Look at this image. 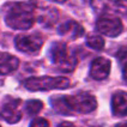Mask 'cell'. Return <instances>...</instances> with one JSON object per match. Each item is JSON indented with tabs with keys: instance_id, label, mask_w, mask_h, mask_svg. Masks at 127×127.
<instances>
[{
	"instance_id": "cell-18",
	"label": "cell",
	"mask_w": 127,
	"mask_h": 127,
	"mask_svg": "<svg viewBox=\"0 0 127 127\" xmlns=\"http://www.w3.org/2000/svg\"><path fill=\"white\" fill-rule=\"evenodd\" d=\"M122 77H124V80L127 83V63L122 65Z\"/></svg>"
},
{
	"instance_id": "cell-19",
	"label": "cell",
	"mask_w": 127,
	"mask_h": 127,
	"mask_svg": "<svg viewBox=\"0 0 127 127\" xmlns=\"http://www.w3.org/2000/svg\"><path fill=\"white\" fill-rule=\"evenodd\" d=\"M59 127H74L73 124H71V122H63V124H60Z\"/></svg>"
},
{
	"instance_id": "cell-22",
	"label": "cell",
	"mask_w": 127,
	"mask_h": 127,
	"mask_svg": "<svg viewBox=\"0 0 127 127\" xmlns=\"http://www.w3.org/2000/svg\"><path fill=\"white\" fill-rule=\"evenodd\" d=\"M91 127H99V126H91Z\"/></svg>"
},
{
	"instance_id": "cell-20",
	"label": "cell",
	"mask_w": 127,
	"mask_h": 127,
	"mask_svg": "<svg viewBox=\"0 0 127 127\" xmlns=\"http://www.w3.org/2000/svg\"><path fill=\"white\" fill-rule=\"evenodd\" d=\"M116 127H127V121L121 122V124H119V125H116Z\"/></svg>"
},
{
	"instance_id": "cell-12",
	"label": "cell",
	"mask_w": 127,
	"mask_h": 127,
	"mask_svg": "<svg viewBox=\"0 0 127 127\" xmlns=\"http://www.w3.org/2000/svg\"><path fill=\"white\" fill-rule=\"evenodd\" d=\"M91 6L96 12L106 14L115 11V0H91Z\"/></svg>"
},
{
	"instance_id": "cell-21",
	"label": "cell",
	"mask_w": 127,
	"mask_h": 127,
	"mask_svg": "<svg viewBox=\"0 0 127 127\" xmlns=\"http://www.w3.org/2000/svg\"><path fill=\"white\" fill-rule=\"evenodd\" d=\"M50 1H54V2H58V4H63L66 0H50Z\"/></svg>"
},
{
	"instance_id": "cell-16",
	"label": "cell",
	"mask_w": 127,
	"mask_h": 127,
	"mask_svg": "<svg viewBox=\"0 0 127 127\" xmlns=\"http://www.w3.org/2000/svg\"><path fill=\"white\" fill-rule=\"evenodd\" d=\"M30 127H49V124L46 119H42V118H36L31 121L30 124Z\"/></svg>"
},
{
	"instance_id": "cell-4",
	"label": "cell",
	"mask_w": 127,
	"mask_h": 127,
	"mask_svg": "<svg viewBox=\"0 0 127 127\" xmlns=\"http://www.w3.org/2000/svg\"><path fill=\"white\" fill-rule=\"evenodd\" d=\"M65 101L70 114H89L97 108L96 98L86 92H79L72 96H65Z\"/></svg>"
},
{
	"instance_id": "cell-11",
	"label": "cell",
	"mask_w": 127,
	"mask_h": 127,
	"mask_svg": "<svg viewBox=\"0 0 127 127\" xmlns=\"http://www.w3.org/2000/svg\"><path fill=\"white\" fill-rule=\"evenodd\" d=\"M18 66H19V60L16 57L8 53L0 52V76L12 73L18 68Z\"/></svg>"
},
{
	"instance_id": "cell-17",
	"label": "cell",
	"mask_w": 127,
	"mask_h": 127,
	"mask_svg": "<svg viewBox=\"0 0 127 127\" xmlns=\"http://www.w3.org/2000/svg\"><path fill=\"white\" fill-rule=\"evenodd\" d=\"M116 57H118V60H119V63L121 65L126 64L127 63V47L120 48L119 52H118V54H116Z\"/></svg>"
},
{
	"instance_id": "cell-2",
	"label": "cell",
	"mask_w": 127,
	"mask_h": 127,
	"mask_svg": "<svg viewBox=\"0 0 127 127\" xmlns=\"http://www.w3.org/2000/svg\"><path fill=\"white\" fill-rule=\"evenodd\" d=\"M50 61L60 71L72 72L77 66V59L68 53L67 46L64 42H55L49 49Z\"/></svg>"
},
{
	"instance_id": "cell-1",
	"label": "cell",
	"mask_w": 127,
	"mask_h": 127,
	"mask_svg": "<svg viewBox=\"0 0 127 127\" xmlns=\"http://www.w3.org/2000/svg\"><path fill=\"white\" fill-rule=\"evenodd\" d=\"M5 22L12 29L16 30H28L36 21L37 7L36 2H12L4 7Z\"/></svg>"
},
{
	"instance_id": "cell-10",
	"label": "cell",
	"mask_w": 127,
	"mask_h": 127,
	"mask_svg": "<svg viewBox=\"0 0 127 127\" xmlns=\"http://www.w3.org/2000/svg\"><path fill=\"white\" fill-rule=\"evenodd\" d=\"M112 112L115 116H127V92L118 91L112 97Z\"/></svg>"
},
{
	"instance_id": "cell-14",
	"label": "cell",
	"mask_w": 127,
	"mask_h": 127,
	"mask_svg": "<svg viewBox=\"0 0 127 127\" xmlns=\"http://www.w3.org/2000/svg\"><path fill=\"white\" fill-rule=\"evenodd\" d=\"M42 102L41 101H37V99H31V101H28L27 104H25V110L29 115H36L37 113L41 112L42 109Z\"/></svg>"
},
{
	"instance_id": "cell-8",
	"label": "cell",
	"mask_w": 127,
	"mask_h": 127,
	"mask_svg": "<svg viewBox=\"0 0 127 127\" xmlns=\"http://www.w3.org/2000/svg\"><path fill=\"white\" fill-rule=\"evenodd\" d=\"M110 61L106 58H97L91 63L90 66V77L95 80H103L109 76Z\"/></svg>"
},
{
	"instance_id": "cell-6",
	"label": "cell",
	"mask_w": 127,
	"mask_h": 127,
	"mask_svg": "<svg viewBox=\"0 0 127 127\" xmlns=\"http://www.w3.org/2000/svg\"><path fill=\"white\" fill-rule=\"evenodd\" d=\"M16 48L27 54H35L41 49L43 44V38L38 34H30V35H18L14 38Z\"/></svg>"
},
{
	"instance_id": "cell-13",
	"label": "cell",
	"mask_w": 127,
	"mask_h": 127,
	"mask_svg": "<svg viewBox=\"0 0 127 127\" xmlns=\"http://www.w3.org/2000/svg\"><path fill=\"white\" fill-rule=\"evenodd\" d=\"M86 44L95 50H102L104 48V40L103 37H101L99 35H95L91 34L86 37Z\"/></svg>"
},
{
	"instance_id": "cell-5",
	"label": "cell",
	"mask_w": 127,
	"mask_h": 127,
	"mask_svg": "<svg viewBox=\"0 0 127 127\" xmlns=\"http://www.w3.org/2000/svg\"><path fill=\"white\" fill-rule=\"evenodd\" d=\"M96 30L108 37H116L122 32L124 27L120 18L106 13L102 14L96 21Z\"/></svg>"
},
{
	"instance_id": "cell-15",
	"label": "cell",
	"mask_w": 127,
	"mask_h": 127,
	"mask_svg": "<svg viewBox=\"0 0 127 127\" xmlns=\"http://www.w3.org/2000/svg\"><path fill=\"white\" fill-rule=\"evenodd\" d=\"M115 11L127 13V0H115Z\"/></svg>"
},
{
	"instance_id": "cell-9",
	"label": "cell",
	"mask_w": 127,
	"mask_h": 127,
	"mask_svg": "<svg viewBox=\"0 0 127 127\" xmlns=\"http://www.w3.org/2000/svg\"><path fill=\"white\" fill-rule=\"evenodd\" d=\"M58 34L68 40H77L84 35V29L76 21H67L58 28Z\"/></svg>"
},
{
	"instance_id": "cell-7",
	"label": "cell",
	"mask_w": 127,
	"mask_h": 127,
	"mask_svg": "<svg viewBox=\"0 0 127 127\" xmlns=\"http://www.w3.org/2000/svg\"><path fill=\"white\" fill-rule=\"evenodd\" d=\"M21 101L19 99L7 97L0 108V116L8 124H16L22 119V112L21 108Z\"/></svg>"
},
{
	"instance_id": "cell-3",
	"label": "cell",
	"mask_w": 127,
	"mask_h": 127,
	"mask_svg": "<svg viewBox=\"0 0 127 127\" xmlns=\"http://www.w3.org/2000/svg\"><path fill=\"white\" fill-rule=\"evenodd\" d=\"M24 86L30 91L66 89L70 86V80L65 77H32L24 82Z\"/></svg>"
}]
</instances>
